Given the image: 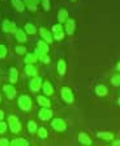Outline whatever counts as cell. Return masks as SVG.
Here are the masks:
<instances>
[{
	"mask_svg": "<svg viewBox=\"0 0 120 146\" xmlns=\"http://www.w3.org/2000/svg\"><path fill=\"white\" fill-rule=\"evenodd\" d=\"M18 107L22 111H30L31 109V99L29 96H20L18 98Z\"/></svg>",
	"mask_w": 120,
	"mask_h": 146,
	"instance_id": "1",
	"label": "cell"
},
{
	"mask_svg": "<svg viewBox=\"0 0 120 146\" xmlns=\"http://www.w3.org/2000/svg\"><path fill=\"white\" fill-rule=\"evenodd\" d=\"M61 99H63L65 103H68V104H72L74 100L73 98V92L70 91V88H68V87H63L61 88Z\"/></svg>",
	"mask_w": 120,
	"mask_h": 146,
	"instance_id": "2",
	"label": "cell"
},
{
	"mask_svg": "<svg viewBox=\"0 0 120 146\" xmlns=\"http://www.w3.org/2000/svg\"><path fill=\"white\" fill-rule=\"evenodd\" d=\"M47 51H48V44L46 41H39L37 44V49H35V55L39 58L40 55L47 54Z\"/></svg>",
	"mask_w": 120,
	"mask_h": 146,
	"instance_id": "3",
	"label": "cell"
},
{
	"mask_svg": "<svg viewBox=\"0 0 120 146\" xmlns=\"http://www.w3.org/2000/svg\"><path fill=\"white\" fill-rule=\"evenodd\" d=\"M8 122H9L10 130H12L13 133H18L21 130V124H20V121H18V119H17V117L10 116L9 119H8Z\"/></svg>",
	"mask_w": 120,
	"mask_h": 146,
	"instance_id": "4",
	"label": "cell"
},
{
	"mask_svg": "<svg viewBox=\"0 0 120 146\" xmlns=\"http://www.w3.org/2000/svg\"><path fill=\"white\" fill-rule=\"evenodd\" d=\"M52 128L55 130H57V132H63V130H65V128H67V124H65V121H64L63 119H55L52 120Z\"/></svg>",
	"mask_w": 120,
	"mask_h": 146,
	"instance_id": "5",
	"label": "cell"
},
{
	"mask_svg": "<svg viewBox=\"0 0 120 146\" xmlns=\"http://www.w3.org/2000/svg\"><path fill=\"white\" fill-rule=\"evenodd\" d=\"M52 32H53V37L56 38V40H63L64 34H65V31L63 29L61 24L53 25V27H52Z\"/></svg>",
	"mask_w": 120,
	"mask_h": 146,
	"instance_id": "6",
	"label": "cell"
},
{
	"mask_svg": "<svg viewBox=\"0 0 120 146\" xmlns=\"http://www.w3.org/2000/svg\"><path fill=\"white\" fill-rule=\"evenodd\" d=\"M3 31L7 32V33H16L17 27L14 23H12L9 20H5V21H3Z\"/></svg>",
	"mask_w": 120,
	"mask_h": 146,
	"instance_id": "7",
	"label": "cell"
},
{
	"mask_svg": "<svg viewBox=\"0 0 120 146\" xmlns=\"http://www.w3.org/2000/svg\"><path fill=\"white\" fill-rule=\"evenodd\" d=\"M40 86H42V79H40L39 76H35V78H33L30 80V90L33 92L39 91Z\"/></svg>",
	"mask_w": 120,
	"mask_h": 146,
	"instance_id": "8",
	"label": "cell"
},
{
	"mask_svg": "<svg viewBox=\"0 0 120 146\" xmlns=\"http://www.w3.org/2000/svg\"><path fill=\"white\" fill-rule=\"evenodd\" d=\"M38 116H39L40 120L46 121V120H50L52 117V111L50 108H42L39 111V113H38Z\"/></svg>",
	"mask_w": 120,
	"mask_h": 146,
	"instance_id": "9",
	"label": "cell"
},
{
	"mask_svg": "<svg viewBox=\"0 0 120 146\" xmlns=\"http://www.w3.org/2000/svg\"><path fill=\"white\" fill-rule=\"evenodd\" d=\"M3 91H4V94H5V96H7L8 99H13L14 96H16V90H14V87H12V86H9V84L4 86Z\"/></svg>",
	"mask_w": 120,
	"mask_h": 146,
	"instance_id": "10",
	"label": "cell"
},
{
	"mask_svg": "<svg viewBox=\"0 0 120 146\" xmlns=\"http://www.w3.org/2000/svg\"><path fill=\"white\" fill-rule=\"evenodd\" d=\"M74 27H76V23H74V20H72V19H68L67 23H65V33L67 34H73L74 32Z\"/></svg>",
	"mask_w": 120,
	"mask_h": 146,
	"instance_id": "11",
	"label": "cell"
},
{
	"mask_svg": "<svg viewBox=\"0 0 120 146\" xmlns=\"http://www.w3.org/2000/svg\"><path fill=\"white\" fill-rule=\"evenodd\" d=\"M78 142L81 143V145H90L91 143V138H90L89 136H87L86 133H80L78 134Z\"/></svg>",
	"mask_w": 120,
	"mask_h": 146,
	"instance_id": "12",
	"label": "cell"
},
{
	"mask_svg": "<svg viewBox=\"0 0 120 146\" xmlns=\"http://www.w3.org/2000/svg\"><path fill=\"white\" fill-rule=\"evenodd\" d=\"M40 36H42V38L43 40H46L47 44H51L52 42V36H51V33L48 31H46L44 28H40Z\"/></svg>",
	"mask_w": 120,
	"mask_h": 146,
	"instance_id": "13",
	"label": "cell"
},
{
	"mask_svg": "<svg viewBox=\"0 0 120 146\" xmlns=\"http://www.w3.org/2000/svg\"><path fill=\"white\" fill-rule=\"evenodd\" d=\"M37 102L39 103V104L43 107V108H50V106H51V102L46 98V96H38V98H37Z\"/></svg>",
	"mask_w": 120,
	"mask_h": 146,
	"instance_id": "14",
	"label": "cell"
},
{
	"mask_svg": "<svg viewBox=\"0 0 120 146\" xmlns=\"http://www.w3.org/2000/svg\"><path fill=\"white\" fill-rule=\"evenodd\" d=\"M57 20H59V23H67V20H68L67 9H60L59 11V13H57Z\"/></svg>",
	"mask_w": 120,
	"mask_h": 146,
	"instance_id": "15",
	"label": "cell"
},
{
	"mask_svg": "<svg viewBox=\"0 0 120 146\" xmlns=\"http://www.w3.org/2000/svg\"><path fill=\"white\" fill-rule=\"evenodd\" d=\"M43 92H44V95L47 96H51L53 94V88H52V86H51L50 82H44L43 83Z\"/></svg>",
	"mask_w": 120,
	"mask_h": 146,
	"instance_id": "16",
	"label": "cell"
},
{
	"mask_svg": "<svg viewBox=\"0 0 120 146\" xmlns=\"http://www.w3.org/2000/svg\"><path fill=\"white\" fill-rule=\"evenodd\" d=\"M65 71H67V65H65V61L60 59V61L57 62V72H59V75H64V74H65Z\"/></svg>",
	"mask_w": 120,
	"mask_h": 146,
	"instance_id": "17",
	"label": "cell"
},
{
	"mask_svg": "<svg viewBox=\"0 0 120 146\" xmlns=\"http://www.w3.org/2000/svg\"><path fill=\"white\" fill-rule=\"evenodd\" d=\"M26 32H23L22 29H17V32L14 34H16V38H17V41H20V42H25V41L27 40V37H26Z\"/></svg>",
	"mask_w": 120,
	"mask_h": 146,
	"instance_id": "18",
	"label": "cell"
},
{
	"mask_svg": "<svg viewBox=\"0 0 120 146\" xmlns=\"http://www.w3.org/2000/svg\"><path fill=\"white\" fill-rule=\"evenodd\" d=\"M25 71H26V74L29 75V76H37V68H35V66L33 65H26V67H25Z\"/></svg>",
	"mask_w": 120,
	"mask_h": 146,
	"instance_id": "19",
	"label": "cell"
},
{
	"mask_svg": "<svg viewBox=\"0 0 120 146\" xmlns=\"http://www.w3.org/2000/svg\"><path fill=\"white\" fill-rule=\"evenodd\" d=\"M12 4H13V7L16 8L17 12H22L25 9V4L21 0H12Z\"/></svg>",
	"mask_w": 120,
	"mask_h": 146,
	"instance_id": "20",
	"label": "cell"
},
{
	"mask_svg": "<svg viewBox=\"0 0 120 146\" xmlns=\"http://www.w3.org/2000/svg\"><path fill=\"white\" fill-rule=\"evenodd\" d=\"M29 143H27L26 139H23V138H16L13 139L12 142H10L9 146H27Z\"/></svg>",
	"mask_w": 120,
	"mask_h": 146,
	"instance_id": "21",
	"label": "cell"
},
{
	"mask_svg": "<svg viewBox=\"0 0 120 146\" xmlns=\"http://www.w3.org/2000/svg\"><path fill=\"white\" fill-rule=\"evenodd\" d=\"M97 137L104 139V141H111V139L113 138V134H112V133H108V132H99L97 134Z\"/></svg>",
	"mask_w": 120,
	"mask_h": 146,
	"instance_id": "22",
	"label": "cell"
},
{
	"mask_svg": "<svg viewBox=\"0 0 120 146\" xmlns=\"http://www.w3.org/2000/svg\"><path fill=\"white\" fill-rule=\"evenodd\" d=\"M95 92L98 96H106L107 95V87L103 84H99L95 87Z\"/></svg>",
	"mask_w": 120,
	"mask_h": 146,
	"instance_id": "23",
	"label": "cell"
},
{
	"mask_svg": "<svg viewBox=\"0 0 120 146\" xmlns=\"http://www.w3.org/2000/svg\"><path fill=\"white\" fill-rule=\"evenodd\" d=\"M17 78H18V72L16 68H10L9 70V82L10 83H16Z\"/></svg>",
	"mask_w": 120,
	"mask_h": 146,
	"instance_id": "24",
	"label": "cell"
},
{
	"mask_svg": "<svg viewBox=\"0 0 120 146\" xmlns=\"http://www.w3.org/2000/svg\"><path fill=\"white\" fill-rule=\"evenodd\" d=\"M23 4L26 5V8H29L30 11H37V4L31 1V0H23Z\"/></svg>",
	"mask_w": 120,
	"mask_h": 146,
	"instance_id": "25",
	"label": "cell"
},
{
	"mask_svg": "<svg viewBox=\"0 0 120 146\" xmlns=\"http://www.w3.org/2000/svg\"><path fill=\"white\" fill-rule=\"evenodd\" d=\"M25 32H26L27 34H35V27H34L33 24L27 23V24L25 25Z\"/></svg>",
	"mask_w": 120,
	"mask_h": 146,
	"instance_id": "26",
	"label": "cell"
},
{
	"mask_svg": "<svg viewBox=\"0 0 120 146\" xmlns=\"http://www.w3.org/2000/svg\"><path fill=\"white\" fill-rule=\"evenodd\" d=\"M35 61H37V55L35 54H26V57H25V62H26L27 65H31Z\"/></svg>",
	"mask_w": 120,
	"mask_h": 146,
	"instance_id": "27",
	"label": "cell"
},
{
	"mask_svg": "<svg viewBox=\"0 0 120 146\" xmlns=\"http://www.w3.org/2000/svg\"><path fill=\"white\" fill-rule=\"evenodd\" d=\"M27 129H29L30 133H34L35 130H38V126H37V124H35L34 121H29L27 122Z\"/></svg>",
	"mask_w": 120,
	"mask_h": 146,
	"instance_id": "28",
	"label": "cell"
},
{
	"mask_svg": "<svg viewBox=\"0 0 120 146\" xmlns=\"http://www.w3.org/2000/svg\"><path fill=\"white\" fill-rule=\"evenodd\" d=\"M111 83H112V86H115V87L120 86V75L119 74L113 75L112 78H111Z\"/></svg>",
	"mask_w": 120,
	"mask_h": 146,
	"instance_id": "29",
	"label": "cell"
},
{
	"mask_svg": "<svg viewBox=\"0 0 120 146\" xmlns=\"http://www.w3.org/2000/svg\"><path fill=\"white\" fill-rule=\"evenodd\" d=\"M47 134H48V133H47V130L44 129V128H39V129H38V136H39L40 138H46Z\"/></svg>",
	"mask_w": 120,
	"mask_h": 146,
	"instance_id": "30",
	"label": "cell"
},
{
	"mask_svg": "<svg viewBox=\"0 0 120 146\" xmlns=\"http://www.w3.org/2000/svg\"><path fill=\"white\" fill-rule=\"evenodd\" d=\"M7 55V48L4 45H0V58H4Z\"/></svg>",
	"mask_w": 120,
	"mask_h": 146,
	"instance_id": "31",
	"label": "cell"
},
{
	"mask_svg": "<svg viewBox=\"0 0 120 146\" xmlns=\"http://www.w3.org/2000/svg\"><path fill=\"white\" fill-rule=\"evenodd\" d=\"M39 59L42 62H43V63H50V57H48V55L47 54H43V55H40L39 57Z\"/></svg>",
	"mask_w": 120,
	"mask_h": 146,
	"instance_id": "32",
	"label": "cell"
},
{
	"mask_svg": "<svg viewBox=\"0 0 120 146\" xmlns=\"http://www.w3.org/2000/svg\"><path fill=\"white\" fill-rule=\"evenodd\" d=\"M44 11H50V0H42Z\"/></svg>",
	"mask_w": 120,
	"mask_h": 146,
	"instance_id": "33",
	"label": "cell"
},
{
	"mask_svg": "<svg viewBox=\"0 0 120 146\" xmlns=\"http://www.w3.org/2000/svg\"><path fill=\"white\" fill-rule=\"evenodd\" d=\"M25 51H26V49L23 48V46H17V48H16V53H17V54H25Z\"/></svg>",
	"mask_w": 120,
	"mask_h": 146,
	"instance_id": "34",
	"label": "cell"
},
{
	"mask_svg": "<svg viewBox=\"0 0 120 146\" xmlns=\"http://www.w3.org/2000/svg\"><path fill=\"white\" fill-rule=\"evenodd\" d=\"M7 130V124H4V122L0 121V133H4Z\"/></svg>",
	"mask_w": 120,
	"mask_h": 146,
	"instance_id": "35",
	"label": "cell"
},
{
	"mask_svg": "<svg viewBox=\"0 0 120 146\" xmlns=\"http://www.w3.org/2000/svg\"><path fill=\"white\" fill-rule=\"evenodd\" d=\"M0 146H9L8 139L7 138H1V139H0Z\"/></svg>",
	"mask_w": 120,
	"mask_h": 146,
	"instance_id": "36",
	"label": "cell"
},
{
	"mask_svg": "<svg viewBox=\"0 0 120 146\" xmlns=\"http://www.w3.org/2000/svg\"><path fill=\"white\" fill-rule=\"evenodd\" d=\"M113 146H120V139H117V141H113Z\"/></svg>",
	"mask_w": 120,
	"mask_h": 146,
	"instance_id": "37",
	"label": "cell"
},
{
	"mask_svg": "<svg viewBox=\"0 0 120 146\" xmlns=\"http://www.w3.org/2000/svg\"><path fill=\"white\" fill-rule=\"evenodd\" d=\"M3 117H4V112H3V111H1V109H0V120L3 119Z\"/></svg>",
	"mask_w": 120,
	"mask_h": 146,
	"instance_id": "38",
	"label": "cell"
},
{
	"mask_svg": "<svg viewBox=\"0 0 120 146\" xmlns=\"http://www.w3.org/2000/svg\"><path fill=\"white\" fill-rule=\"evenodd\" d=\"M31 1H34V3H35V4H38V3H39V1H40V0H31Z\"/></svg>",
	"mask_w": 120,
	"mask_h": 146,
	"instance_id": "39",
	"label": "cell"
},
{
	"mask_svg": "<svg viewBox=\"0 0 120 146\" xmlns=\"http://www.w3.org/2000/svg\"><path fill=\"white\" fill-rule=\"evenodd\" d=\"M117 70L120 71V61H119V63H117Z\"/></svg>",
	"mask_w": 120,
	"mask_h": 146,
	"instance_id": "40",
	"label": "cell"
},
{
	"mask_svg": "<svg viewBox=\"0 0 120 146\" xmlns=\"http://www.w3.org/2000/svg\"><path fill=\"white\" fill-rule=\"evenodd\" d=\"M117 103H119V104H120V99H119V102H117Z\"/></svg>",
	"mask_w": 120,
	"mask_h": 146,
	"instance_id": "41",
	"label": "cell"
},
{
	"mask_svg": "<svg viewBox=\"0 0 120 146\" xmlns=\"http://www.w3.org/2000/svg\"><path fill=\"white\" fill-rule=\"evenodd\" d=\"M0 100H1V98H0Z\"/></svg>",
	"mask_w": 120,
	"mask_h": 146,
	"instance_id": "42",
	"label": "cell"
}]
</instances>
